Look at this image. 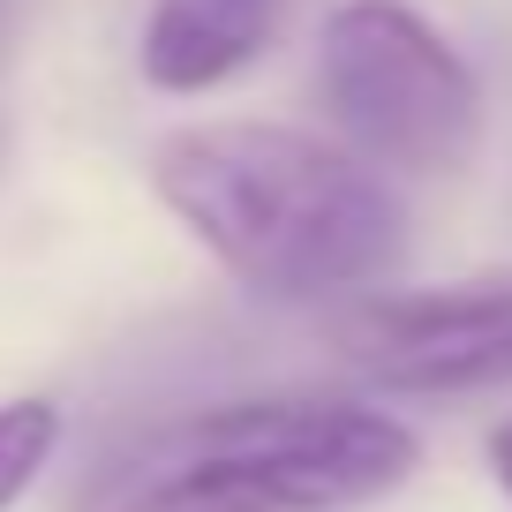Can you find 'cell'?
Instances as JSON below:
<instances>
[{"label":"cell","mask_w":512,"mask_h":512,"mask_svg":"<svg viewBox=\"0 0 512 512\" xmlns=\"http://www.w3.org/2000/svg\"><path fill=\"white\" fill-rule=\"evenodd\" d=\"M151 189L272 302H324L384 279L407 256V211L369 159L272 121L174 128L151 151Z\"/></svg>","instance_id":"6da1fadb"},{"label":"cell","mask_w":512,"mask_h":512,"mask_svg":"<svg viewBox=\"0 0 512 512\" xmlns=\"http://www.w3.org/2000/svg\"><path fill=\"white\" fill-rule=\"evenodd\" d=\"M422 467L400 415L332 392H256L121 430L68 512H354Z\"/></svg>","instance_id":"7a4b0ae2"},{"label":"cell","mask_w":512,"mask_h":512,"mask_svg":"<svg viewBox=\"0 0 512 512\" xmlns=\"http://www.w3.org/2000/svg\"><path fill=\"white\" fill-rule=\"evenodd\" d=\"M317 98L354 159L392 174H460L482 144L475 68L407 0L332 8L317 38Z\"/></svg>","instance_id":"3957f363"},{"label":"cell","mask_w":512,"mask_h":512,"mask_svg":"<svg viewBox=\"0 0 512 512\" xmlns=\"http://www.w3.org/2000/svg\"><path fill=\"white\" fill-rule=\"evenodd\" d=\"M339 362L384 392H482L512 384V279L430 294H377L339 317Z\"/></svg>","instance_id":"277c9868"},{"label":"cell","mask_w":512,"mask_h":512,"mask_svg":"<svg viewBox=\"0 0 512 512\" xmlns=\"http://www.w3.org/2000/svg\"><path fill=\"white\" fill-rule=\"evenodd\" d=\"M287 0H151L144 23V83L189 98V91H219L226 76L256 61L272 46Z\"/></svg>","instance_id":"5b68a950"},{"label":"cell","mask_w":512,"mask_h":512,"mask_svg":"<svg viewBox=\"0 0 512 512\" xmlns=\"http://www.w3.org/2000/svg\"><path fill=\"white\" fill-rule=\"evenodd\" d=\"M61 452V407L53 400H8L0 407V512L16 505Z\"/></svg>","instance_id":"8992f818"},{"label":"cell","mask_w":512,"mask_h":512,"mask_svg":"<svg viewBox=\"0 0 512 512\" xmlns=\"http://www.w3.org/2000/svg\"><path fill=\"white\" fill-rule=\"evenodd\" d=\"M490 467H497V482H505V497H512V422L490 437Z\"/></svg>","instance_id":"52a82bcc"},{"label":"cell","mask_w":512,"mask_h":512,"mask_svg":"<svg viewBox=\"0 0 512 512\" xmlns=\"http://www.w3.org/2000/svg\"><path fill=\"white\" fill-rule=\"evenodd\" d=\"M8 23H16V0H0V46H8Z\"/></svg>","instance_id":"ba28073f"}]
</instances>
